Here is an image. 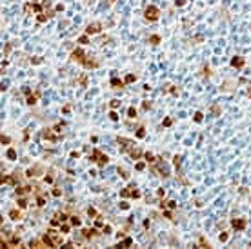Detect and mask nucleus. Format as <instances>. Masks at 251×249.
<instances>
[{
  "label": "nucleus",
  "instance_id": "obj_1",
  "mask_svg": "<svg viewBox=\"0 0 251 249\" xmlns=\"http://www.w3.org/2000/svg\"><path fill=\"white\" fill-rule=\"evenodd\" d=\"M117 142H118V146H120V149L124 151V153H127L129 155V158L131 160H140V158L144 156V151L136 146L133 140H129V138H124V137H118L117 138Z\"/></svg>",
  "mask_w": 251,
  "mask_h": 249
},
{
  "label": "nucleus",
  "instance_id": "obj_2",
  "mask_svg": "<svg viewBox=\"0 0 251 249\" xmlns=\"http://www.w3.org/2000/svg\"><path fill=\"white\" fill-rule=\"evenodd\" d=\"M42 240H44L45 247H60L62 245V235L55 229H49L48 233H44Z\"/></svg>",
  "mask_w": 251,
  "mask_h": 249
},
{
  "label": "nucleus",
  "instance_id": "obj_3",
  "mask_svg": "<svg viewBox=\"0 0 251 249\" xmlns=\"http://www.w3.org/2000/svg\"><path fill=\"white\" fill-rule=\"evenodd\" d=\"M53 15H55V9H51V0H42V2H40V13L36 16V22H38V24H42V22L49 20Z\"/></svg>",
  "mask_w": 251,
  "mask_h": 249
},
{
  "label": "nucleus",
  "instance_id": "obj_4",
  "mask_svg": "<svg viewBox=\"0 0 251 249\" xmlns=\"http://www.w3.org/2000/svg\"><path fill=\"white\" fill-rule=\"evenodd\" d=\"M149 169L153 171V173H156L160 178H168L169 176V169H168V166L164 164V160L160 156H156V160L153 162V164H149Z\"/></svg>",
  "mask_w": 251,
  "mask_h": 249
},
{
  "label": "nucleus",
  "instance_id": "obj_5",
  "mask_svg": "<svg viewBox=\"0 0 251 249\" xmlns=\"http://www.w3.org/2000/svg\"><path fill=\"white\" fill-rule=\"evenodd\" d=\"M91 160H93L98 167H106L107 162H109V156L106 153H102L100 149H93V153H91Z\"/></svg>",
  "mask_w": 251,
  "mask_h": 249
},
{
  "label": "nucleus",
  "instance_id": "obj_6",
  "mask_svg": "<svg viewBox=\"0 0 251 249\" xmlns=\"http://www.w3.org/2000/svg\"><path fill=\"white\" fill-rule=\"evenodd\" d=\"M120 196L122 198H140L142 196V193H140V189L136 187L135 184H129L127 187H124V189H120Z\"/></svg>",
  "mask_w": 251,
  "mask_h": 249
},
{
  "label": "nucleus",
  "instance_id": "obj_7",
  "mask_svg": "<svg viewBox=\"0 0 251 249\" xmlns=\"http://www.w3.org/2000/svg\"><path fill=\"white\" fill-rule=\"evenodd\" d=\"M144 18H146L147 22H156L158 18H160V11H158L156 6H147V7L144 9Z\"/></svg>",
  "mask_w": 251,
  "mask_h": 249
},
{
  "label": "nucleus",
  "instance_id": "obj_8",
  "mask_svg": "<svg viewBox=\"0 0 251 249\" xmlns=\"http://www.w3.org/2000/svg\"><path fill=\"white\" fill-rule=\"evenodd\" d=\"M42 138L48 140V142H51V144H55V142H58L62 138V135H55V129L45 127V129H42Z\"/></svg>",
  "mask_w": 251,
  "mask_h": 249
},
{
  "label": "nucleus",
  "instance_id": "obj_9",
  "mask_svg": "<svg viewBox=\"0 0 251 249\" xmlns=\"http://www.w3.org/2000/svg\"><path fill=\"white\" fill-rule=\"evenodd\" d=\"M69 58H71L73 62H78V64L82 65V64L86 62V58H87V55L84 53V49H82V48H77V49H73V51H71V55H69Z\"/></svg>",
  "mask_w": 251,
  "mask_h": 249
},
{
  "label": "nucleus",
  "instance_id": "obj_10",
  "mask_svg": "<svg viewBox=\"0 0 251 249\" xmlns=\"http://www.w3.org/2000/svg\"><path fill=\"white\" fill-rule=\"evenodd\" d=\"M67 218H69V215H67V213H64V211L60 213V211H58V213H55V216L51 218V225H62Z\"/></svg>",
  "mask_w": 251,
  "mask_h": 249
},
{
  "label": "nucleus",
  "instance_id": "obj_11",
  "mask_svg": "<svg viewBox=\"0 0 251 249\" xmlns=\"http://www.w3.org/2000/svg\"><path fill=\"white\" fill-rule=\"evenodd\" d=\"M24 93L28 95V100H26V104H29V106H35V104H36V100H38V97H40V91H35V95H33L29 87H24Z\"/></svg>",
  "mask_w": 251,
  "mask_h": 249
},
{
  "label": "nucleus",
  "instance_id": "obj_12",
  "mask_svg": "<svg viewBox=\"0 0 251 249\" xmlns=\"http://www.w3.org/2000/svg\"><path fill=\"white\" fill-rule=\"evenodd\" d=\"M102 31V24L100 22H93V24H89L86 28V35H98Z\"/></svg>",
  "mask_w": 251,
  "mask_h": 249
},
{
  "label": "nucleus",
  "instance_id": "obj_13",
  "mask_svg": "<svg viewBox=\"0 0 251 249\" xmlns=\"http://www.w3.org/2000/svg\"><path fill=\"white\" fill-rule=\"evenodd\" d=\"M160 209L162 211H175L177 209V202L175 200H160Z\"/></svg>",
  "mask_w": 251,
  "mask_h": 249
},
{
  "label": "nucleus",
  "instance_id": "obj_14",
  "mask_svg": "<svg viewBox=\"0 0 251 249\" xmlns=\"http://www.w3.org/2000/svg\"><path fill=\"white\" fill-rule=\"evenodd\" d=\"M231 225H233V229H237V231H244L247 227V222H246V218H233Z\"/></svg>",
  "mask_w": 251,
  "mask_h": 249
},
{
  "label": "nucleus",
  "instance_id": "obj_15",
  "mask_svg": "<svg viewBox=\"0 0 251 249\" xmlns=\"http://www.w3.org/2000/svg\"><path fill=\"white\" fill-rule=\"evenodd\" d=\"M246 65V58L244 56H233L231 58V67H237V69H240V67Z\"/></svg>",
  "mask_w": 251,
  "mask_h": 249
},
{
  "label": "nucleus",
  "instance_id": "obj_16",
  "mask_svg": "<svg viewBox=\"0 0 251 249\" xmlns=\"http://www.w3.org/2000/svg\"><path fill=\"white\" fill-rule=\"evenodd\" d=\"M98 235V231L95 229V227H91V229H82V238L84 240H89V238H93V236H97Z\"/></svg>",
  "mask_w": 251,
  "mask_h": 249
},
{
  "label": "nucleus",
  "instance_id": "obj_17",
  "mask_svg": "<svg viewBox=\"0 0 251 249\" xmlns=\"http://www.w3.org/2000/svg\"><path fill=\"white\" fill-rule=\"evenodd\" d=\"M164 93H171V95H175V97H178L180 95V87H177V85H166L164 87Z\"/></svg>",
  "mask_w": 251,
  "mask_h": 249
},
{
  "label": "nucleus",
  "instance_id": "obj_18",
  "mask_svg": "<svg viewBox=\"0 0 251 249\" xmlns=\"http://www.w3.org/2000/svg\"><path fill=\"white\" fill-rule=\"evenodd\" d=\"M16 186V176H4L2 175V186Z\"/></svg>",
  "mask_w": 251,
  "mask_h": 249
},
{
  "label": "nucleus",
  "instance_id": "obj_19",
  "mask_svg": "<svg viewBox=\"0 0 251 249\" xmlns=\"http://www.w3.org/2000/svg\"><path fill=\"white\" fill-rule=\"evenodd\" d=\"M177 178H178V182H180L182 186H189V180L184 178V173L180 171V167H177Z\"/></svg>",
  "mask_w": 251,
  "mask_h": 249
},
{
  "label": "nucleus",
  "instance_id": "obj_20",
  "mask_svg": "<svg viewBox=\"0 0 251 249\" xmlns=\"http://www.w3.org/2000/svg\"><path fill=\"white\" fill-rule=\"evenodd\" d=\"M111 85L115 87V89H122V87L126 85V82L120 80V78H117V77H113V78H111Z\"/></svg>",
  "mask_w": 251,
  "mask_h": 249
},
{
  "label": "nucleus",
  "instance_id": "obj_21",
  "mask_svg": "<svg viewBox=\"0 0 251 249\" xmlns=\"http://www.w3.org/2000/svg\"><path fill=\"white\" fill-rule=\"evenodd\" d=\"M24 13H26V15H33V13H36V4H35V2L26 4V6H24Z\"/></svg>",
  "mask_w": 251,
  "mask_h": 249
},
{
  "label": "nucleus",
  "instance_id": "obj_22",
  "mask_svg": "<svg viewBox=\"0 0 251 249\" xmlns=\"http://www.w3.org/2000/svg\"><path fill=\"white\" fill-rule=\"evenodd\" d=\"M31 189H33V187H29V186H20V187H16V195H18V196H24V195L31 193Z\"/></svg>",
  "mask_w": 251,
  "mask_h": 249
},
{
  "label": "nucleus",
  "instance_id": "obj_23",
  "mask_svg": "<svg viewBox=\"0 0 251 249\" xmlns=\"http://www.w3.org/2000/svg\"><path fill=\"white\" fill-rule=\"evenodd\" d=\"M129 245H133V238H131V236H126V238H124L122 242H118L115 247H129Z\"/></svg>",
  "mask_w": 251,
  "mask_h": 249
},
{
  "label": "nucleus",
  "instance_id": "obj_24",
  "mask_svg": "<svg viewBox=\"0 0 251 249\" xmlns=\"http://www.w3.org/2000/svg\"><path fill=\"white\" fill-rule=\"evenodd\" d=\"M198 247H204V249H209L211 247V244L204 238V236H198Z\"/></svg>",
  "mask_w": 251,
  "mask_h": 249
},
{
  "label": "nucleus",
  "instance_id": "obj_25",
  "mask_svg": "<svg viewBox=\"0 0 251 249\" xmlns=\"http://www.w3.org/2000/svg\"><path fill=\"white\" fill-rule=\"evenodd\" d=\"M9 218H11V220H22V213L16 211V209H11V211H9Z\"/></svg>",
  "mask_w": 251,
  "mask_h": 249
},
{
  "label": "nucleus",
  "instance_id": "obj_26",
  "mask_svg": "<svg viewBox=\"0 0 251 249\" xmlns=\"http://www.w3.org/2000/svg\"><path fill=\"white\" fill-rule=\"evenodd\" d=\"M147 42L151 44V46H158V44H160V35H151Z\"/></svg>",
  "mask_w": 251,
  "mask_h": 249
},
{
  "label": "nucleus",
  "instance_id": "obj_27",
  "mask_svg": "<svg viewBox=\"0 0 251 249\" xmlns=\"http://www.w3.org/2000/svg\"><path fill=\"white\" fill-rule=\"evenodd\" d=\"M69 222H71V225H75V227H78V225L82 224V220H80V216H77V215H73V216H69Z\"/></svg>",
  "mask_w": 251,
  "mask_h": 249
},
{
  "label": "nucleus",
  "instance_id": "obj_28",
  "mask_svg": "<svg viewBox=\"0 0 251 249\" xmlns=\"http://www.w3.org/2000/svg\"><path fill=\"white\" fill-rule=\"evenodd\" d=\"M29 247H45V244H44V240H31Z\"/></svg>",
  "mask_w": 251,
  "mask_h": 249
},
{
  "label": "nucleus",
  "instance_id": "obj_29",
  "mask_svg": "<svg viewBox=\"0 0 251 249\" xmlns=\"http://www.w3.org/2000/svg\"><path fill=\"white\" fill-rule=\"evenodd\" d=\"M144 156H146V160H147V164H153V162L156 160V156H155L153 153H149V151H147V153H144Z\"/></svg>",
  "mask_w": 251,
  "mask_h": 249
},
{
  "label": "nucleus",
  "instance_id": "obj_30",
  "mask_svg": "<svg viewBox=\"0 0 251 249\" xmlns=\"http://www.w3.org/2000/svg\"><path fill=\"white\" fill-rule=\"evenodd\" d=\"M117 173H118L124 180H127V178H129V173H127V169H124V167H118V169H117Z\"/></svg>",
  "mask_w": 251,
  "mask_h": 249
},
{
  "label": "nucleus",
  "instance_id": "obj_31",
  "mask_svg": "<svg viewBox=\"0 0 251 249\" xmlns=\"http://www.w3.org/2000/svg\"><path fill=\"white\" fill-rule=\"evenodd\" d=\"M78 84L82 85V87H87V75L84 73V75H80V78H78Z\"/></svg>",
  "mask_w": 251,
  "mask_h": 249
},
{
  "label": "nucleus",
  "instance_id": "obj_32",
  "mask_svg": "<svg viewBox=\"0 0 251 249\" xmlns=\"http://www.w3.org/2000/svg\"><path fill=\"white\" fill-rule=\"evenodd\" d=\"M28 204H29L28 198H18V207H20V209H26V207H28Z\"/></svg>",
  "mask_w": 251,
  "mask_h": 249
},
{
  "label": "nucleus",
  "instance_id": "obj_33",
  "mask_svg": "<svg viewBox=\"0 0 251 249\" xmlns=\"http://www.w3.org/2000/svg\"><path fill=\"white\" fill-rule=\"evenodd\" d=\"M193 120H195L197 124H200V122L204 120V115H202V113H200V111H197V113H195V115H193Z\"/></svg>",
  "mask_w": 251,
  "mask_h": 249
},
{
  "label": "nucleus",
  "instance_id": "obj_34",
  "mask_svg": "<svg viewBox=\"0 0 251 249\" xmlns=\"http://www.w3.org/2000/svg\"><path fill=\"white\" fill-rule=\"evenodd\" d=\"M136 137H139V138H146V129H144V126H140L139 129H136Z\"/></svg>",
  "mask_w": 251,
  "mask_h": 249
},
{
  "label": "nucleus",
  "instance_id": "obj_35",
  "mask_svg": "<svg viewBox=\"0 0 251 249\" xmlns=\"http://www.w3.org/2000/svg\"><path fill=\"white\" fill-rule=\"evenodd\" d=\"M40 171H42V167L36 166L35 169H29V171H28V176H36V173H40Z\"/></svg>",
  "mask_w": 251,
  "mask_h": 249
},
{
  "label": "nucleus",
  "instance_id": "obj_36",
  "mask_svg": "<svg viewBox=\"0 0 251 249\" xmlns=\"http://www.w3.org/2000/svg\"><path fill=\"white\" fill-rule=\"evenodd\" d=\"M36 206H38V207H42V206H45V198H44L42 195H38V196H36Z\"/></svg>",
  "mask_w": 251,
  "mask_h": 249
},
{
  "label": "nucleus",
  "instance_id": "obj_37",
  "mask_svg": "<svg viewBox=\"0 0 251 249\" xmlns=\"http://www.w3.org/2000/svg\"><path fill=\"white\" fill-rule=\"evenodd\" d=\"M211 113L215 117H220V107H218V104H215V106H211Z\"/></svg>",
  "mask_w": 251,
  "mask_h": 249
},
{
  "label": "nucleus",
  "instance_id": "obj_38",
  "mask_svg": "<svg viewBox=\"0 0 251 249\" xmlns=\"http://www.w3.org/2000/svg\"><path fill=\"white\" fill-rule=\"evenodd\" d=\"M7 158H9V160H16V151L15 149H7Z\"/></svg>",
  "mask_w": 251,
  "mask_h": 249
},
{
  "label": "nucleus",
  "instance_id": "obj_39",
  "mask_svg": "<svg viewBox=\"0 0 251 249\" xmlns=\"http://www.w3.org/2000/svg\"><path fill=\"white\" fill-rule=\"evenodd\" d=\"M135 80H136V75H131V73L124 78V82H126V84H131V82H135Z\"/></svg>",
  "mask_w": 251,
  "mask_h": 249
},
{
  "label": "nucleus",
  "instance_id": "obj_40",
  "mask_svg": "<svg viewBox=\"0 0 251 249\" xmlns=\"http://www.w3.org/2000/svg\"><path fill=\"white\" fill-rule=\"evenodd\" d=\"M109 118H111L113 122H118V115H117V111H115V109L109 111Z\"/></svg>",
  "mask_w": 251,
  "mask_h": 249
},
{
  "label": "nucleus",
  "instance_id": "obj_41",
  "mask_svg": "<svg viewBox=\"0 0 251 249\" xmlns=\"http://www.w3.org/2000/svg\"><path fill=\"white\" fill-rule=\"evenodd\" d=\"M127 117H129V118H135V117H136V109H135L133 106L127 109Z\"/></svg>",
  "mask_w": 251,
  "mask_h": 249
},
{
  "label": "nucleus",
  "instance_id": "obj_42",
  "mask_svg": "<svg viewBox=\"0 0 251 249\" xmlns=\"http://www.w3.org/2000/svg\"><path fill=\"white\" fill-rule=\"evenodd\" d=\"M0 142H2V146H4V144L7 146V144H11V138H9V137H6V135L2 133V137H0Z\"/></svg>",
  "mask_w": 251,
  "mask_h": 249
},
{
  "label": "nucleus",
  "instance_id": "obj_43",
  "mask_svg": "<svg viewBox=\"0 0 251 249\" xmlns=\"http://www.w3.org/2000/svg\"><path fill=\"white\" fill-rule=\"evenodd\" d=\"M109 106H111V109H117V107H120V102H118L117 98H113V100L109 102Z\"/></svg>",
  "mask_w": 251,
  "mask_h": 249
},
{
  "label": "nucleus",
  "instance_id": "obj_44",
  "mask_svg": "<svg viewBox=\"0 0 251 249\" xmlns=\"http://www.w3.org/2000/svg\"><path fill=\"white\" fill-rule=\"evenodd\" d=\"M60 233H62V235L69 233V225H67V224H62V225H60Z\"/></svg>",
  "mask_w": 251,
  "mask_h": 249
},
{
  "label": "nucleus",
  "instance_id": "obj_45",
  "mask_svg": "<svg viewBox=\"0 0 251 249\" xmlns=\"http://www.w3.org/2000/svg\"><path fill=\"white\" fill-rule=\"evenodd\" d=\"M164 196H166V191H164V189H156V198H158V200H162Z\"/></svg>",
  "mask_w": 251,
  "mask_h": 249
},
{
  "label": "nucleus",
  "instance_id": "obj_46",
  "mask_svg": "<svg viewBox=\"0 0 251 249\" xmlns=\"http://www.w3.org/2000/svg\"><path fill=\"white\" fill-rule=\"evenodd\" d=\"M204 77H206V78H209V77H211V67H209V65L204 67Z\"/></svg>",
  "mask_w": 251,
  "mask_h": 249
},
{
  "label": "nucleus",
  "instance_id": "obj_47",
  "mask_svg": "<svg viewBox=\"0 0 251 249\" xmlns=\"http://www.w3.org/2000/svg\"><path fill=\"white\" fill-rule=\"evenodd\" d=\"M53 180H55V175H53V171H49V175H45V182H53Z\"/></svg>",
  "mask_w": 251,
  "mask_h": 249
},
{
  "label": "nucleus",
  "instance_id": "obj_48",
  "mask_svg": "<svg viewBox=\"0 0 251 249\" xmlns=\"http://www.w3.org/2000/svg\"><path fill=\"white\" fill-rule=\"evenodd\" d=\"M142 109H144V111L151 109V102H149V100H144V102H142Z\"/></svg>",
  "mask_w": 251,
  "mask_h": 249
},
{
  "label": "nucleus",
  "instance_id": "obj_49",
  "mask_svg": "<svg viewBox=\"0 0 251 249\" xmlns=\"http://www.w3.org/2000/svg\"><path fill=\"white\" fill-rule=\"evenodd\" d=\"M135 167H136V171H144V169H146V164H144V162H136Z\"/></svg>",
  "mask_w": 251,
  "mask_h": 249
},
{
  "label": "nucleus",
  "instance_id": "obj_50",
  "mask_svg": "<svg viewBox=\"0 0 251 249\" xmlns=\"http://www.w3.org/2000/svg\"><path fill=\"white\" fill-rule=\"evenodd\" d=\"M11 48H13V44H7V46H6V51H4V56H6V58L9 56V51H11Z\"/></svg>",
  "mask_w": 251,
  "mask_h": 249
},
{
  "label": "nucleus",
  "instance_id": "obj_51",
  "mask_svg": "<svg viewBox=\"0 0 251 249\" xmlns=\"http://www.w3.org/2000/svg\"><path fill=\"white\" fill-rule=\"evenodd\" d=\"M42 62H44V60H42L40 56H33V58H31V64H42Z\"/></svg>",
  "mask_w": 251,
  "mask_h": 249
},
{
  "label": "nucleus",
  "instance_id": "obj_52",
  "mask_svg": "<svg viewBox=\"0 0 251 249\" xmlns=\"http://www.w3.org/2000/svg\"><path fill=\"white\" fill-rule=\"evenodd\" d=\"M102 233L109 235V233H111V225H102Z\"/></svg>",
  "mask_w": 251,
  "mask_h": 249
},
{
  "label": "nucleus",
  "instance_id": "obj_53",
  "mask_svg": "<svg viewBox=\"0 0 251 249\" xmlns=\"http://www.w3.org/2000/svg\"><path fill=\"white\" fill-rule=\"evenodd\" d=\"M73 245H75V242H66V244H62V247H64V249H71Z\"/></svg>",
  "mask_w": 251,
  "mask_h": 249
},
{
  "label": "nucleus",
  "instance_id": "obj_54",
  "mask_svg": "<svg viewBox=\"0 0 251 249\" xmlns=\"http://www.w3.org/2000/svg\"><path fill=\"white\" fill-rule=\"evenodd\" d=\"M175 6H177V7H182V6H186V0H175Z\"/></svg>",
  "mask_w": 251,
  "mask_h": 249
},
{
  "label": "nucleus",
  "instance_id": "obj_55",
  "mask_svg": "<svg viewBox=\"0 0 251 249\" xmlns=\"http://www.w3.org/2000/svg\"><path fill=\"white\" fill-rule=\"evenodd\" d=\"M227 236H229V235H227V233H220V236H218V240H220V242H226V240H227Z\"/></svg>",
  "mask_w": 251,
  "mask_h": 249
},
{
  "label": "nucleus",
  "instance_id": "obj_56",
  "mask_svg": "<svg viewBox=\"0 0 251 249\" xmlns=\"http://www.w3.org/2000/svg\"><path fill=\"white\" fill-rule=\"evenodd\" d=\"M80 44H89V38H87V35H84V36H80V40H78Z\"/></svg>",
  "mask_w": 251,
  "mask_h": 249
},
{
  "label": "nucleus",
  "instance_id": "obj_57",
  "mask_svg": "<svg viewBox=\"0 0 251 249\" xmlns=\"http://www.w3.org/2000/svg\"><path fill=\"white\" fill-rule=\"evenodd\" d=\"M171 124H173V118H166V120L162 122V126H166V127H169Z\"/></svg>",
  "mask_w": 251,
  "mask_h": 249
},
{
  "label": "nucleus",
  "instance_id": "obj_58",
  "mask_svg": "<svg viewBox=\"0 0 251 249\" xmlns=\"http://www.w3.org/2000/svg\"><path fill=\"white\" fill-rule=\"evenodd\" d=\"M87 215H89V216H98V215H97V211H95L93 207H89V209H87Z\"/></svg>",
  "mask_w": 251,
  "mask_h": 249
},
{
  "label": "nucleus",
  "instance_id": "obj_59",
  "mask_svg": "<svg viewBox=\"0 0 251 249\" xmlns=\"http://www.w3.org/2000/svg\"><path fill=\"white\" fill-rule=\"evenodd\" d=\"M60 195H62V191H60L58 187H55V189H53V196H60Z\"/></svg>",
  "mask_w": 251,
  "mask_h": 249
},
{
  "label": "nucleus",
  "instance_id": "obj_60",
  "mask_svg": "<svg viewBox=\"0 0 251 249\" xmlns=\"http://www.w3.org/2000/svg\"><path fill=\"white\" fill-rule=\"evenodd\" d=\"M120 209H129V204L127 202H120Z\"/></svg>",
  "mask_w": 251,
  "mask_h": 249
},
{
  "label": "nucleus",
  "instance_id": "obj_61",
  "mask_svg": "<svg viewBox=\"0 0 251 249\" xmlns=\"http://www.w3.org/2000/svg\"><path fill=\"white\" fill-rule=\"evenodd\" d=\"M69 111H71V106H64V113H66V115H67Z\"/></svg>",
  "mask_w": 251,
  "mask_h": 249
},
{
  "label": "nucleus",
  "instance_id": "obj_62",
  "mask_svg": "<svg viewBox=\"0 0 251 249\" xmlns=\"http://www.w3.org/2000/svg\"><path fill=\"white\" fill-rule=\"evenodd\" d=\"M55 11H64V6H62V4H58V6L55 7Z\"/></svg>",
  "mask_w": 251,
  "mask_h": 249
},
{
  "label": "nucleus",
  "instance_id": "obj_63",
  "mask_svg": "<svg viewBox=\"0 0 251 249\" xmlns=\"http://www.w3.org/2000/svg\"><path fill=\"white\" fill-rule=\"evenodd\" d=\"M115 2H117V0H107V4H109V6H113Z\"/></svg>",
  "mask_w": 251,
  "mask_h": 249
},
{
  "label": "nucleus",
  "instance_id": "obj_64",
  "mask_svg": "<svg viewBox=\"0 0 251 249\" xmlns=\"http://www.w3.org/2000/svg\"><path fill=\"white\" fill-rule=\"evenodd\" d=\"M249 97H251V93H249Z\"/></svg>",
  "mask_w": 251,
  "mask_h": 249
}]
</instances>
